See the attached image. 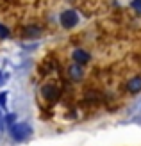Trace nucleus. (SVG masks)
Here are the masks:
<instances>
[{
  "instance_id": "f257e3e1",
  "label": "nucleus",
  "mask_w": 141,
  "mask_h": 146,
  "mask_svg": "<svg viewBox=\"0 0 141 146\" xmlns=\"http://www.w3.org/2000/svg\"><path fill=\"white\" fill-rule=\"evenodd\" d=\"M77 14L73 13V11H64L63 14H61V23H63V27H66V29H72L73 25L77 23Z\"/></svg>"
},
{
  "instance_id": "f03ea898",
  "label": "nucleus",
  "mask_w": 141,
  "mask_h": 146,
  "mask_svg": "<svg viewBox=\"0 0 141 146\" xmlns=\"http://www.w3.org/2000/svg\"><path fill=\"white\" fill-rule=\"evenodd\" d=\"M43 96L48 98V100H55V98L59 96L57 87H55V86H45V87H43Z\"/></svg>"
},
{
  "instance_id": "7ed1b4c3",
  "label": "nucleus",
  "mask_w": 141,
  "mask_h": 146,
  "mask_svg": "<svg viewBox=\"0 0 141 146\" xmlns=\"http://www.w3.org/2000/svg\"><path fill=\"white\" fill-rule=\"evenodd\" d=\"M13 134H14V137L21 139V137H25V135L31 134V128H29L27 125H18V127H14V128H13Z\"/></svg>"
},
{
  "instance_id": "20e7f679",
  "label": "nucleus",
  "mask_w": 141,
  "mask_h": 146,
  "mask_svg": "<svg viewBox=\"0 0 141 146\" xmlns=\"http://www.w3.org/2000/svg\"><path fill=\"white\" fill-rule=\"evenodd\" d=\"M73 59H75V62L82 64V62H88V61H90V55H88L84 50H75V52H73Z\"/></svg>"
},
{
  "instance_id": "39448f33",
  "label": "nucleus",
  "mask_w": 141,
  "mask_h": 146,
  "mask_svg": "<svg viewBox=\"0 0 141 146\" xmlns=\"http://www.w3.org/2000/svg\"><path fill=\"white\" fill-rule=\"evenodd\" d=\"M127 87H129L130 93H138V91H141V77H134V78H132L130 82L127 84Z\"/></svg>"
},
{
  "instance_id": "423d86ee",
  "label": "nucleus",
  "mask_w": 141,
  "mask_h": 146,
  "mask_svg": "<svg viewBox=\"0 0 141 146\" xmlns=\"http://www.w3.org/2000/svg\"><path fill=\"white\" fill-rule=\"evenodd\" d=\"M70 75H72V78H80L82 77V64H79V62H75L73 66L70 68Z\"/></svg>"
},
{
  "instance_id": "0eeeda50",
  "label": "nucleus",
  "mask_w": 141,
  "mask_h": 146,
  "mask_svg": "<svg viewBox=\"0 0 141 146\" xmlns=\"http://www.w3.org/2000/svg\"><path fill=\"white\" fill-rule=\"evenodd\" d=\"M7 34H9V31H7L5 27H2V25H0V36H2V38H5Z\"/></svg>"
},
{
  "instance_id": "6e6552de",
  "label": "nucleus",
  "mask_w": 141,
  "mask_h": 146,
  "mask_svg": "<svg viewBox=\"0 0 141 146\" xmlns=\"http://www.w3.org/2000/svg\"><path fill=\"white\" fill-rule=\"evenodd\" d=\"M5 104V93H0V105Z\"/></svg>"
},
{
  "instance_id": "1a4fd4ad",
  "label": "nucleus",
  "mask_w": 141,
  "mask_h": 146,
  "mask_svg": "<svg viewBox=\"0 0 141 146\" xmlns=\"http://www.w3.org/2000/svg\"><path fill=\"white\" fill-rule=\"evenodd\" d=\"M134 7H138V9H139V7H141V0H134Z\"/></svg>"
}]
</instances>
